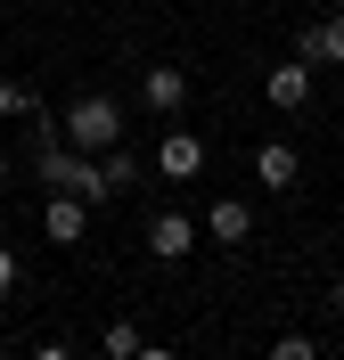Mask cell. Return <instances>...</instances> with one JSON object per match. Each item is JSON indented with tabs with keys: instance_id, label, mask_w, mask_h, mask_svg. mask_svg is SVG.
<instances>
[{
	"instance_id": "cell-16",
	"label": "cell",
	"mask_w": 344,
	"mask_h": 360,
	"mask_svg": "<svg viewBox=\"0 0 344 360\" xmlns=\"http://www.w3.org/2000/svg\"><path fill=\"white\" fill-rule=\"evenodd\" d=\"M328 311H336V319H344V278H336V287H328Z\"/></svg>"
},
{
	"instance_id": "cell-11",
	"label": "cell",
	"mask_w": 344,
	"mask_h": 360,
	"mask_svg": "<svg viewBox=\"0 0 344 360\" xmlns=\"http://www.w3.org/2000/svg\"><path fill=\"white\" fill-rule=\"evenodd\" d=\"M33 107H42V98H33L25 82H0V115H33Z\"/></svg>"
},
{
	"instance_id": "cell-8",
	"label": "cell",
	"mask_w": 344,
	"mask_h": 360,
	"mask_svg": "<svg viewBox=\"0 0 344 360\" xmlns=\"http://www.w3.org/2000/svg\"><path fill=\"white\" fill-rule=\"evenodd\" d=\"M262 98H271L279 115L312 107V66H303V58H287V66H271V74H262Z\"/></svg>"
},
{
	"instance_id": "cell-3",
	"label": "cell",
	"mask_w": 344,
	"mask_h": 360,
	"mask_svg": "<svg viewBox=\"0 0 344 360\" xmlns=\"http://www.w3.org/2000/svg\"><path fill=\"white\" fill-rule=\"evenodd\" d=\"M82 229H91V205L74 197V188H49L42 197V238L49 246H82Z\"/></svg>"
},
{
	"instance_id": "cell-15",
	"label": "cell",
	"mask_w": 344,
	"mask_h": 360,
	"mask_svg": "<svg viewBox=\"0 0 344 360\" xmlns=\"http://www.w3.org/2000/svg\"><path fill=\"white\" fill-rule=\"evenodd\" d=\"M132 360H181V352H172V344H139Z\"/></svg>"
},
{
	"instance_id": "cell-10",
	"label": "cell",
	"mask_w": 344,
	"mask_h": 360,
	"mask_svg": "<svg viewBox=\"0 0 344 360\" xmlns=\"http://www.w3.org/2000/svg\"><path fill=\"white\" fill-rule=\"evenodd\" d=\"M139 344H148V336H139L132 319H115V328H107V360H132V352H139Z\"/></svg>"
},
{
	"instance_id": "cell-2",
	"label": "cell",
	"mask_w": 344,
	"mask_h": 360,
	"mask_svg": "<svg viewBox=\"0 0 344 360\" xmlns=\"http://www.w3.org/2000/svg\"><path fill=\"white\" fill-rule=\"evenodd\" d=\"M148 172H164V180H197V172H205V139L172 123V131L148 148Z\"/></svg>"
},
{
	"instance_id": "cell-9",
	"label": "cell",
	"mask_w": 344,
	"mask_h": 360,
	"mask_svg": "<svg viewBox=\"0 0 344 360\" xmlns=\"http://www.w3.org/2000/svg\"><path fill=\"white\" fill-rule=\"evenodd\" d=\"M139 107H148V115H181L189 107V74L181 66H148V74H139Z\"/></svg>"
},
{
	"instance_id": "cell-14",
	"label": "cell",
	"mask_w": 344,
	"mask_h": 360,
	"mask_svg": "<svg viewBox=\"0 0 344 360\" xmlns=\"http://www.w3.org/2000/svg\"><path fill=\"white\" fill-rule=\"evenodd\" d=\"M8 287H17V254L0 246V295H8Z\"/></svg>"
},
{
	"instance_id": "cell-13",
	"label": "cell",
	"mask_w": 344,
	"mask_h": 360,
	"mask_svg": "<svg viewBox=\"0 0 344 360\" xmlns=\"http://www.w3.org/2000/svg\"><path fill=\"white\" fill-rule=\"evenodd\" d=\"M25 360H82V352H74V344H33Z\"/></svg>"
},
{
	"instance_id": "cell-4",
	"label": "cell",
	"mask_w": 344,
	"mask_h": 360,
	"mask_svg": "<svg viewBox=\"0 0 344 360\" xmlns=\"http://www.w3.org/2000/svg\"><path fill=\"white\" fill-rule=\"evenodd\" d=\"M197 229H205L213 246H246V238H254V205L213 197V205H197Z\"/></svg>"
},
{
	"instance_id": "cell-7",
	"label": "cell",
	"mask_w": 344,
	"mask_h": 360,
	"mask_svg": "<svg viewBox=\"0 0 344 360\" xmlns=\"http://www.w3.org/2000/svg\"><path fill=\"white\" fill-rule=\"evenodd\" d=\"M254 180H262V188H295L303 180V148L295 139H262V148H254Z\"/></svg>"
},
{
	"instance_id": "cell-17",
	"label": "cell",
	"mask_w": 344,
	"mask_h": 360,
	"mask_svg": "<svg viewBox=\"0 0 344 360\" xmlns=\"http://www.w3.org/2000/svg\"><path fill=\"white\" fill-rule=\"evenodd\" d=\"M0 180H8V148H0Z\"/></svg>"
},
{
	"instance_id": "cell-12",
	"label": "cell",
	"mask_w": 344,
	"mask_h": 360,
	"mask_svg": "<svg viewBox=\"0 0 344 360\" xmlns=\"http://www.w3.org/2000/svg\"><path fill=\"white\" fill-rule=\"evenodd\" d=\"M271 360H320V344H312V336H279Z\"/></svg>"
},
{
	"instance_id": "cell-6",
	"label": "cell",
	"mask_w": 344,
	"mask_h": 360,
	"mask_svg": "<svg viewBox=\"0 0 344 360\" xmlns=\"http://www.w3.org/2000/svg\"><path fill=\"white\" fill-rule=\"evenodd\" d=\"M295 58L303 66H344V8H328V17H312L295 33Z\"/></svg>"
},
{
	"instance_id": "cell-5",
	"label": "cell",
	"mask_w": 344,
	"mask_h": 360,
	"mask_svg": "<svg viewBox=\"0 0 344 360\" xmlns=\"http://www.w3.org/2000/svg\"><path fill=\"white\" fill-rule=\"evenodd\" d=\"M197 238H205L197 213H156V221H148V254H156V262H189Z\"/></svg>"
},
{
	"instance_id": "cell-1",
	"label": "cell",
	"mask_w": 344,
	"mask_h": 360,
	"mask_svg": "<svg viewBox=\"0 0 344 360\" xmlns=\"http://www.w3.org/2000/svg\"><path fill=\"white\" fill-rule=\"evenodd\" d=\"M66 139L82 148V156H107V148H123V98H107V90H82L66 115Z\"/></svg>"
}]
</instances>
